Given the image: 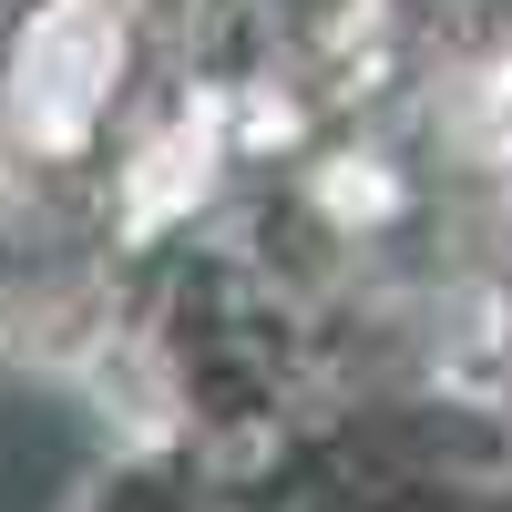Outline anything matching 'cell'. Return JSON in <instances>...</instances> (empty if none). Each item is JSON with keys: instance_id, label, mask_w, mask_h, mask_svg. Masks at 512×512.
Returning a JSON list of instances; mask_svg holds the SVG:
<instances>
[{"instance_id": "cell-1", "label": "cell", "mask_w": 512, "mask_h": 512, "mask_svg": "<svg viewBox=\"0 0 512 512\" xmlns=\"http://www.w3.org/2000/svg\"><path fill=\"white\" fill-rule=\"evenodd\" d=\"M21 103L52 123V134H72L82 113H93V93H103V21L93 11H62V21H41L31 31V52H21Z\"/></svg>"}]
</instances>
